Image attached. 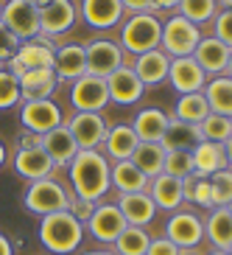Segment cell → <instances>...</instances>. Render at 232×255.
Listing matches in <instances>:
<instances>
[{"label":"cell","instance_id":"obj_1","mask_svg":"<svg viewBox=\"0 0 232 255\" xmlns=\"http://www.w3.org/2000/svg\"><path fill=\"white\" fill-rule=\"evenodd\" d=\"M109 168H112V163L106 160V154L101 149L78 151L68 165L73 196H81V199H90V202H101L109 194V188H112Z\"/></svg>","mask_w":232,"mask_h":255},{"label":"cell","instance_id":"obj_2","mask_svg":"<svg viewBox=\"0 0 232 255\" xmlns=\"http://www.w3.org/2000/svg\"><path fill=\"white\" fill-rule=\"evenodd\" d=\"M84 225L70 213V210H59L51 216L39 219V241L42 247L53 255H70L81 247L84 241Z\"/></svg>","mask_w":232,"mask_h":255},{"label":"cell","instance_id":"obj_3","mask_svg":"<svg viewBox=\"0 0 232 255\" xmlns=\"http://www.w3.org/2000/svg\"><path fill=\"white\" fill-rule=\"evenodd\" d=\"M159 39H162V20L154 11H143V14H132L120 28V42L123 53L140 56V53L157 51Z\"/></svg>","mask_w":232,"mask_h":255},{"label":"cell","instance_id":"obj_4","mask_svg":"<svg viewBox=\"0 0 232 255\" xmlns=\"http://www.w3.org/2000/svg\"><path fill=\"white\" fill-rule=\"evenodd\" d=\"M70 196H73V191H68L59 180L45 177V180L28 182L23 194V208L42 219V216H51V213H59V210H68Z\"/></svg>","mask_w":232,"mask_h":255},{"label":"cell","instance_id":"obj_5","mask_svg":"<svg viewBox=\"0 0 232 255\" xmlns=\"http://www.w3.org/2000/svg\"><path fill=\"white\" fill-rule=\"evenodd\" d=\"M199 39H202L199 25H193L182 14H173V17H168V20L162 23V39H159V48H162L171 59L193 56Z\"/></svg>","mask_w":232,"mask_h":255},{"label":"cell","instance_id":"obj_6","mask_svg":"<svg viewBox=\"0 0 232 255\" xmlns=\"http://www.w3.org/2000/svg\"><path fill=\"white\" fill-rule=\"evenodd\" d=\"M53 51H56L53 39H48V37H42V34H39V37H34V39L20 42L17 53L6 62V68L11 70L17 79H20L23 73H28V70L53 68Z\"/></svg>","mask_w":232,"mask_h":255},{"label":"cell","instance_id":"obj_7","mask_svg":"<svg viewBox=\"0 0 232 255\" xmlns=\"http://www.w3.org/2000/svg\"><path fill=\"white\" fill-rule=\"evenodd\" d=\"M0 23L6 25L20 42L39 37V8L28 0H6L0 11Z\"/></svg>","mask_w":232,"mask_h":255},{"label":"cell","instance_id":"obj_8","mask_svg":"<svg viewBox=\"0 0 232 255\" xmlns=\"http://www.w3.org/2000/svg\"><path fill=\"white\" fill-rule=\"evenodd\" d=\"M65 127L70 129L78 151L101 149L106 132H109V124H106V118L101 113H76L65 121Z\"/></svg>","mask_w":232,"mask_h":255},{"label":"cell","instance_id":"obj_9","mask_svg":"<svg viewBox=\"0 0 232 255\" xmlns=\"http://www.w3.org/2000/svg\"><path fill=\"white\" fill-rule=\"evenodd\" d=\"M84 53H87V73L90 76H98V79H106L112 76L118 68L126 65V53L123 48L115 42V39H92L84 45Z\"/></svg>","mask_w":232,"mask_h":255},{"label":"cell","instance_id":"obj_10","mask_svg":"<svg viewBox=\"0 0 232 255\" xmlns=\"http://www.w3.org/2000/svg\"><path fill=\"white\" fill-rule=\"evenodd\" d=\"M20 124H23L25 132L45 135V132L65 124V115H62L59 104L53 98H45V101H20Z\"/></svg>","mask_w":232,"mask_h":255},{"label":"cell","instance_id":"obj_11","mask_svg":"<svg viewBox=\"0 0 232 255\" xmlns=\"http://www.w3.org/2000/svg\"><path fill=\"white\" fill-rule=\"evenodd\" d=\"M165 239L173 241L179 250H196L204 241V222L193 210H173L165 222Z\"/></svg>","mask_w":232,"mask_h":255},{"label":"cell","instance_id":"obj_12","mask_svg":"<svg viewBox=\"0 0 232 255\" xmlns=\"http://www.w3.org/2000/svg\"><path fill=\"white\" fill-rule=\"evenodd\" d=\"M126 227L129 225H126V219H123L118 205L115 202H98L95 210H92V216L87 219L84 230L90 233L98 244H115V239H118Z\"/></svg>","mask_w":232,"mask_h":255},{"label":"cell","instance_id":"obj_13","mask_svg":"<svg viewBox=\"0 0 232 255\" xmlns=\"http://www.w3.org/2000/svg\"><path fill=\"white\" fill-rule=\"evenodd\" d=\"M70 104L76 113H101L109 104V90H106V79L84 73L76 79L70 87Z\"/></svg>","mask_w":232,"mask_h":255},{"label":"cell","instance_id":"obj_14","mask_svg":"<svg viewBox=\"0 0 232 255\" xmlns=\"http://www.w3.org/2000/svg\"><path fill=\"white\" fill-rule=\"evenodd\" d=\"M76 6L73 0H51L48 6L39 8V34L48 39L68 34L76 25Z\"/></svg>","mask_w":232,"mask_h":255},{"label":"cell","instance_id":"obj_15","mask_svg":"<svg viewBox=\"0 0 232 255\" xmlns=\"http://www.w3.org/2000/svg\"><path fill=\"white\" fill-rule=\"evenodd\" d=\"M106 90H109V101H112V104L132 107L143 98L146 84L137 79L132 65H123V68H118L112 76H106Z\"/></svg>","mask_w":232,"mask_h":255},{"label":"cell","instance_id":"obj_16","mask_svg":"<svg viewBox=\"0 0 232 255\" xmlns=\"http://www.w3.org/2000/svg\"><path fill=\"white\" fill-rule=\"evenodd\" d=\"M168 82L179 96L187 93H202L204 84H207V73L199 68V62L193 56H179V59H171V68H168Z\"/></svg>","mask_w":232,"mask_h":255},{"label":"cell","instance_id":"obj_17","mask_svg":"<svg viewBox=\"0 0 232 255\" xmlns=\"http://www.w3.org/2000/svg\"><path fill=\"white\" fill-rule=\"evenodd\" d=\"M53 73H56L59 82H70V84L87 73V53H84L81 42L56 45V51H53Z\"/></svg>","mask_w":232,"mask_h":255},{"label":"cell","instance_id":"obj_18","mask_svg":"<svg viewBox=\"0 0 232 255\" xmlns=\"http://www.w3.org/2000/svg\"><path fill=\"white\" fill-rule=\"evenodd\" d=\"M11 165L14 171L28 182L45 180V177H53V160L45 154V149H14V157H11Z\"/></svg>","mask_w":232,"mask_h":255},{"label":"cell","instance_id":"obj_19","mask_svg":"<svg viewBox=\"0 0 232 255\" xmlns=\"http://www.w3.org/2000/svg\"><path fill=\"white\" fill-rule=\"evenodd\" d=\"M230 53H232V48H227L221 39L202 37L199 45H196V51H193V59L199 62V68L207 73V79H213V76H224Z\"/></svg>","mask_w":232,"mask_h":255},{"label":"cell","instance_id":"obj_20","mask_svg":"<svg viewBox=\"0 0 232 255\" xmlns=\"http://www.w3.org/2000/svg\"><path fill=\"white\" fill-rule=\"evenodd\" d=\"M81 17L90 28L109 31L123 20L120 0H81Z\"/></svg>","mask_w":232,"mask_h":255},{"label":"cell","instance_id":"obj_21","mask_svg":"<svg viewBox=\"0 0 232 255\" xmlns=\"http://www.w3.org/2000/svg\"><path fill=\"white\" fill-rule=\"evenodd\" d=\"M115 205L120 208L126 225H132V227H146V225L154 222V216H157V205H154V199L149 196V191H140V194H120Z\"/></svg>","mask_w":232,"mask_h":255},{"label":"cell","instance_id":"obj_22","mask_svg":"<svg viewBox=\"0 0 232 255\" xmlns=\"http://www.w3.org/2000/svg\"><path fill=\"white\" fill-rule=\"evenodd\" d=\"M168 68H171V56H168L162 48L135 56V65H132V70L137 73V79H140L146 87L168 82Z\"/></svg>","mask_w":232,"mask_h":255},{"label":"cell","instance_id":"obj_23","mask_svg":"<svg viewBox=\"0 0 232 255\" xmlns=\"http://www.w3.org/2000/svg\"><path fill=\"white\" fill-rule=\"evenodd\" d=\"M149 196L154 199L157 210H171L173 213L185 202V188H182V180H176V177L162 171L149 182Z\"/></svg>","mask_w":232,"mask_h":255},{"label":"cell","instance_id":"obj_24","mask_svg":"<svg viewBox=\"0 0 232 255\" xmlns=\"http://www.w3.org/2000/svg\"><path fill=\"white\" fill-rule=\"evenodd\" d=\"M42 149H45V154L53 160L56 168H68L70 160L78 154V146H76L73 135H70V129L65 127V124L42 135Z\"/></svg>","mask_w":232,"mask_h":255},{"label":"cell","instance_id":"obj_25","mask_svg":"<svg viewBox=\"0 0 232 255\" xmlns=\"http://www.w3.org/2000/svg\"><path fill=\"white\" fill-rule=\"evenodd\" d=\"M137 143L140 140H137L132 124H115V127H109V132H106V137H104V154H106L109 163L132 160Z\"/></svg>","mask_w":232,"mask_h":255},{"label":"cell","instance_id":"obj_26","mask_svg":"<svg viewBox=\"0 0 232 255\" xmlns=\"http://www.w3.org/2000/svg\"><path fill=\"white\" fill-rule=\"evenodd\" d=\"M56 87H59V79L53 68L28 70L20 76V101H45L56 93Z\"/></svg>","mask_w":232,"mask_h":255},{"label":"cell","instance_id":"obj_27","mask_svg":"<svg viewBox=\"0 0 232 255\" xmlns=\"http://www.w3.org/2000/svg\"><path fill=\"white\" fill-rule=\"evenodd\" d=\"M168 121L171 115L159 110V107H146L140 113L135 115L132 121V129H135V135L140 143H159L165 135V129H168Z\"/></svg>","mask_w":232,"mask_h":255},{"label":"cell","instance_id":"obj_28","mask_svg":"<svg viewBox=\"0 0 232 255\" xmlns=\"http://www.w3.org/2000/svg\"><path fill=\"white\" fill-rule=\"evenodd\" d=\"M204 222V239L216 250L232 253V213L227 208H213L207 210Z\"/></svg>","mask_w":232,"mask_h":255},{"label":"cell","instance_id":"obj_29","mask_svg":"<svg viewBox=\"0 0 232 255\" xmlns=\"http://www.w3.org/2000/svg\"><path fill=\"white\" fill-rule=\"evenodd\" d=\"M109 182L118 194H140V191H149L151 180L132 160H120V163H112V168H109Z\"/></svg>","mask_w":232,"mask_h":255},{"label":"cell","instance_id":"obj_30","mask_svg":"<svg viewBox=\"0 0 232 255\" xmlns=\"http://www.w3.org/2000/svg\"><path fill=\"white\" fill-rule=\"evenodd\" d=\"M190 154H193V174H199V177H213L216 171L227 168V157H224V146L221 143L199 140Z\"/></svg>","mask_w":232,"mask_h":255},{"label":"cell","instance_id":"obj_31","mask_svg":"<svg viewBox=\"0 0 232 255\" xmlns=\"http://www.w3.org/2000/svg\"><path fill=\"white\" fill-rule=\"evenodd\" d=\"M199 140H202L199 127L171 118L168 121V129H165V135H162V140H159V146H162L165 151H193Z\"/></svg>","mask_w":232,"mask_h":255},{"label":"cell","instance_id":"obj_32","mask_svg":"<svg viewBox=\"0 0 232 255\" xmlns=\"http://www.w3.org/2000/svg\"><path fill=\"white\" fill-rule=\"evenodd\" d=\"M202 93L210 104V113L232 118V79L230 76H213V79H207Z\"/></svg>","mask_w":232,"mask_h":255},{"label":"cell","instance_id":"obj_33","mask_svg":"<svg viewBox=\"0 0 232 255\" xmlns=\"http://www.w3.org/2000/svg\"><path fill=\"white\" fill-rule=\"evenodd\" d=\"M165 154H168V151H165L159 143H137L135 154H132V163H135L149 180H154V177L162 174V168H165Z\"/></svg>","mask_w":232,"mask_h":255},{"label":"cell","instance_id":"obj_34","mask_svg":"<svg viewBox=\"0 0 232 255\" xmlns=\"http://www.w3.org/2000/svg\"><path fill=\"white\" fill-rule=\"evenodd\" d=\"M207 115H210V104H207V98H204V93H187V96L176 98V107H173V118L176 121H185V124L199 127Z\"/></svg>","mask_w":232,"mask_h":255},{"label":"cell","instance_id":"obj_35","mask_svg":"<svg viewBox=\"0 0 232 255\" xmlns=\"http://www.w3.org/2000/svg\"><path fill=\"white\" fill-rule=\"evenodd\" d=\"M149 244H151V236L146 233V227H132L129 225L126 230L115 239L112 253L115 255H146Z\"/></svg>","mask_w":232,"mask_h":255},{"label":"cell","instance_id":"obj_36","mask_svg":"<svg viewBox=\"0 0 232 255\" xmlns=\"http://www.w3.org/2000/svg\"><path fill=\"white\" fill-rule=\"evenodd\" d=\"M176 14H182L193 25L210 23V20L218 14V0H179Z\"/></svg>","mask_w":232,"mask_h":255},{"label":"cell","instance_id":"obj_37","mask_svg":"<svg viewBox=\"0 0 232 255\" xmlns=\"http://www.w3.org/2000/svg\"><path fill=\"white\" fill-rule=\"evenodd\" d=\"M185 188V202H193L204 210H213V191H210V180L207 177H199V174H190L187 180H182Z\"/></svg>","mask_w":232,"mask_h":255},{"label":"cell","instance_id":"obj_38","mask_svg":"<svg viewBox=\"0 0 232 255\" xmlns=\"http://www.w3.org/2000/svg\"><path fill=\"white\" fill-rule=\"evenodd\" d=\"M199 135H202V140L224 143L227 137H232V118H224V115L210 113L207 118L199 124Z\"/></svg>","mask_w":232,"mask_h":255},{"label":"cell","instance_id":"obj_39","mask_svg":"<svg viewBox=\"0 0 232 255\" xmlns=\"http://www.w3.org/2000/svg\"><path fill=\"white\" fill-rule=\"evenodd\" d=\"M210 180V191H213V205L216 208H227L232 202V168L216 171Z\"/></svg>","mask_w":232,"mask_h":255},{"label":"cell","instance_id":"obj_40","mask_svg":"<svg viewBox=\"0 0 232 255\" xmlns=\"http://www.w3.org/2000/svg\"><path fill=\"white\" fill-rule=\"evenodd\" d=\"M20 104V79L8 68L0 70V110H11Z\"/></svg>","mask_w":232,"mask_h":255},{"label":"cell","instance_id":"obj_41","mask_svg":"<svg viewBox=\"0 0 232 255\" xmlns=\"http://www.w3.org/2000/svg\"><path fill=\"white\" fill-rule=\"evenodd\" d=\"M165 174H171L176 180H187L193 174V154L190 151H168L165 154Z\"/></svg>","mask_w":232,"mask_h":255},{"label":"cell","instance_id":"obj_42","mask_svg":"<svg viewBox=\"0 0 232 255\" xmlns=\"http://www.w3.org/2000/svg\"><path fill=\"white\" fill-rule=\"evenodd\" d=\"M213 37L232 48V8H218V14L213 17Z\"/></svg>","mask_w":232,"mask_h":255},{"label":"cell","instance_id":"obj_43","mask_svg":"<svg viewBox=\"0 0 232 255\" xmlns=\"http://www.w3.org/2000/svg\"><path fill=\"white\" fill-rule=\"evenodd\" d=\"M17 48H20V39H17L6 25L0 23V62H8L17 53Z\"/></svg>","mask_w":232,"mask_h":255},{"label":"cell","instance_id":"obj_44","mask_svg":"<svg viewBox=\"0 0 232 255\" xmlns=\"http://www.w3.org/2000/svg\"><path fill=\"white\" fill-rule=\"evenodd\" d=\"M95 205L98 202H90V199H81V196H70V205H68V210L73 213L81 225H87V219L92 216V210H95Z\"/></svg>","mask_w":232,"mask_h":255},{"label":"cell","instance_id":"obj_45","mask_svg":"<svg viewBox=\"0 0 232 255\" xmlns=\"http://www.w3.org/2000/svg\"><path fill=\"white\" fill-rule=\"evenodd\" d=\"M182 250L173 244V241H168L165 236H159V239H151L149 250H146V255H179Z\"/></svg>","mask_w":232,"mask_h":255},{"label":"cell","instance_id":"obj_46","mask_svg":"<svg viewBox=\"0 0 232 255\" xmlns=\"http://www.w3.org/2000/svg\"><path fill=\"white\" fill-rule=\"evenodd\" d=\"M42 146V135H34V132H23L17 137V149H39Z\"/></svg>","mask_w":232,"mask_h":255},{"label":"cell","instance_id":"obj_47","mask_svg":"<svg viewBox=\"0 0 232 255\" xmlns=\"http://www.w3.org/2000/svg\"><path fill=\"white\" fill-rule=\"evenodd\" d=\"M123 11H132V14H143V11H151V0H120Z\"/></svg>","mask_w":232,"mask_h":255},{"label":"cell","instance_id":"obj_48","mask_svg":"<svg viewBox=\"0 0 232 255\" xmlns=\"http://www.w3.org/2000/svg\"><path fill=\"white\" fill-rule=\"evenodd\" d=\"M179 0H151V11H176Z\"/></svg>","mask_w":232,"mask_h":255},{"label":"cell","instance_id":"obj_49","mask_svg":"<svg viewBox=\"0 0 232 255\" xmlns=\"http://www.w3.org/2000/svg\"><path fill=\"white\" fill-rule=\"evenodd\" d=\"M0 255H14V244L6 233H0Z\"/></svg>","mask_w":232,"mask_h":255},{"label":"cell","instance_id":"obj_50","mask_svg":"<svg viewBox=\"0 0 232 255\" xmlns=\"http://www.w3.org/2000/svg\"><path fill=\"white\" fill-rule=\"evenodd\" d=\"M221 146H224V157H227V168H232V137H227V140L221 143Z\"/></svg>","mask_w":232,"mask_h":255},{"label":"cell","instance_id":"obj_51","mask_svg":"<svg viewBox=\"0 0 232 255\" xmlns=\"http://www.w3.org/2000/svg\"><path fill=\"white\" fill-rule=\"evenodd\" d=\"M6 160H8V151H6V146H3V140H0V168L6 165Z\"/></svg>","mask_w":232,"mask_h":255},{"label":"cell","instance_id":"obj_52","mask_svg":"<svg viewBox=\"0 0 232 255\" xmlns=\"http://www.w3.org/2000/svg\"><path fill=\"white\" fill-rule=\"evenodd\" d=\"M84 255H115L112 250H92V253H84Z\"/></svg>","mask_w":232,"mask_h":255},{"label":"cell","instance_id":"obj_53","mask_svg":"<svg viewBox=\"0 0 232 255\" xmlns=\"http://www.w3.org/2000/svg\"><path fill=\"white\" fill-rule=\"evenodd\" d=\"M31 6H37V8H42V6H48V3H51V0H28Z\"/></svg>","mask_w":232,"mask_h":255},{"label":"cell","instance_id":"obj_54","mask_svg":"<svg viewBox=\"0 0 232 255\" xmlns=\"http://www.w3.org/2000/svg\"><path fill=\"white\" fill-rule=\"evenodd\" d=\"M224 76H230V79H232V53H230V62H227V70H224Z\"/></svg>","mask_w":232,"mask_h":255},{"label":"cell","instance_id":"obj_55","mask_svg":"<svg viewBox=\"0 0 232 255\" xmlns=\"http://www.w3.org/2000/svg\"><path fill=\"white\" fill-rule=\"evenodd\" d=\"M218 8H232V0H218Z\"/></svg>","mask_w":232,"mask_h":255},{"label":"cell","instance_id":"obj_56","mask_svg":"<svg viewBox=\"0 0 232 255\" xmlns=\"http://www.w3.org/2000/svg\"><path fill=\"white\" fill-rule=\"evenodd\" d=\"M207 255H232V253H224V250H213V253H207Z\"/></svg>","mask_w":232,"mask_h":255},{"label":"cell","instance_id":"obj_57","mask_svg":"<svg viewBox=\"0 0 232 255\" xmlns=\"http://www.w3.org/2000/svg\"><path fill=\"white\" fill-rule=\"evenodd\" d=\"M179 255H199V253H196V250H182Z\"/></svg>","mask_w":232,"mask_h":255},{"label":"cell","instance_id":"obj_58","mask_svg":"<svg viewBox=\"0 0 232 255\" xmlns=\"http://www.w3.org/2000/svg\"><path fill=\"white\" fill-rule=\"evenodd\" d=\"M227 210H230V213H232V202H230V205H227Z\"/></svg>","mask_w":232,"mask_h":255},{"label":"cell","instance_id":"obj_59","mask_svg":"<svg viewBox=\"0 0 232 255\" xmlns=\"http://www.w3.org/2000/svg\"><path fill=\"white\" fill-rule=\"evenodd\" d=\"M3 68H6V62H0V70H3Z\"/></svg>","mask_w":232,"mask_h":255},{"label":"cell","instance_id":"obj_60","mask_svg":"<svg viewBox=\"0 0 232 255\" xmlns=\"http://www.w3.org/2000/svg\"><path fill=\"white\" fill-rule=\"evenodd\" d=\"M0 11H3V3H0Z\"/></svg>","mask_w":232,"mask_h":255},{"label":"cell","instance_id":"obj_61","mask_svg":"<svg viewBox=\"0 0 232 255\" xmlns=\"http://www.w3.org/2000/svg\"><path fill=\"white\" fill-rule=\"evenodd\" d=\"M0 3H6V0H0Z\"/></svg>","mask_w":232,"mask_h":255}]
</instances>
